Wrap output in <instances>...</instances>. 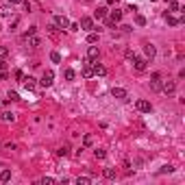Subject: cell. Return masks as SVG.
I'll return each instance as SVG.
<instances>
[{
	"instance_id": "4316f807",
	"label": "cell",
	"mask_w": 185,
	"mask_h": 185,
	"mask_svg": "<svg viewBox=\"0 0 185 185\" xmlns=\"http://www.w3.org/2000/svg\"><path fill=\"white\" fill-rule=\"evenodd\" d=\"M67 152H70V146H61V148L57 150V155H59V157H65Z\"/></svg>"
},
{
	"instance_id": "74e56055",
	"label": "cell",
	"mask_w": 185,
	"mask_h": 185,
	"mask_svg": "<svg viewBox=\"0 0 185 185\" xmlns=\"http://www.w3.org/2000/svg\"><path fill=\"white\" fill-rule=\"evenodd\" d=\"M105 24H107V26H115V22H113L111 17H107V20H105Z\"/></svg>"
},
{
	"instance_id": "6da1fadb",
	"label": "cell",
	"mask_w": 185,
	"mask_h": 185,
	"mask_svg": "<svg viewBox=\"0 0 185 185\" xmlns=\"http://www.w3.org/2000/svg\"><path fill=\"white\" fill-rule=\"evenodd\" d=\"M98 57H100L98 46H89V48H87V61H89V63H94V61H98Z\"/></svg>"
},
{
	"instance_id": "e575fe53",
	"label": "cell",
	"mask_w": 185,
	"mask_h": 185,
	"mask_svg": "<svg viewBox=\"0 0 185 185\" xmlns=\"http://www.w3.org/2000/svg\"><path fill=\"white\" fill-rule=\"evenodd\" d=\"M120 29H122V31H124V33H131V31H133V26H129V24H122V26H120Z\"/></svg>"
},
{
	"instance_id": "1f68e13d",
	"label": "cell",
	"mask_w": 185,
	"mask_h": 185,
	"mask_svg": "<svg viewBox=\"0 0 185 185\" xmlns=\"http://www.w3.org/2000/svg\"><path fill=\"white\" fill-rule=\"evenodd\" d=\"M172 170H174V168L168 164V166H161V170H159V172H161V174H166V172H172Z\"/></svg>"
},
{
	"instance_id": "b9f144b4",
	"label": "cell",
	"mask_w": 185,
	"mask_h": 185,
	"mask_svg": "<svg viewBox=\"0 0 185 185\" xmlns=\"http://www.w3.org/2000/svg\"><path fill=\"white\" fill-rule=\"evenodd\" d=\"M5 148H7V150H15V144H11V142H9V144H5Z\"/></svg>"
},
{
	"instance_id": "8d00e7d4",
	"label": "cell",
	"mask_w": 185,
	"mask_h": 185,
	"mask_svg": "<svg viewBox=\"0 0 185 185\" xmlns=\"http://www.w3.org/2000/svg\"><path fill=\"white\" fill-rule=\"evenodd\" d=\"M11 11H9V7H2V9H0V15H9Z\"/></svg>"
},
{
	"instance_id": "d4e9b609",
	"label": "cell",
	"mask_w": 185,
	"mask_h": 185,
	"mask_svg": "<svg viewBox=\"0 0 185 185\" xmlns=\"http://www.w3.org/2000/svg\"><path fill=\"white\" fill-rule=\"evenodd\" d=\"M50 61H52V63H61V55H59L57 50H52V52H50Z\"/></svg>"
},
{
	"instance_id": "4fadbf2b",
	"label": "cell",
	"mask_w": 185,
	"mask_h": 185,
	"mask_svg": "<svg viewBox=\"0 0 185 185\" xmlns=\"http://www.w3.org/2000/svg\"><path fill=\"white\" fill-rule=\"evenodd\" d=\"M150 89H152V91H159V89H161V81H159V74H152V81H150Z\"/></svg>"
},
{
	"instance_id": "5b68a950",
	"label": "cell",
	"mask_w": 185,
	"mask_h": 185,
	"mask_svg": "<svg viewBox=\"0 0 185 185\" xmlns=\"http://www.w3.org/2000/svg\"><path fill=\"white\" fill-rule=\"evenodd\" d=\"M144 55H146V61H152L155 55H157V48H155L152 44H146V46H144Z\"/></svg>"
},
{
	"instance_id": "d590c367",
	"label": "cell",
	"mask_w": 185,
	"mask_h": 185,
	"mask_svg": "<svg viewBox=\"0 0 185 185\" xmlns=\"http://www.w3.org/2000/svg\"><path fill=\"white\" fill-rule=\"evenodd\" d=\"M126 59L133 61V59H135V52H133V50H126Z\"/></svg>"
},
{
	"instance_id": "3957f363",
	"label": "cell",
	"mask_w": 185,
	"mask_h": 185,
	"mask_svg": "<svg viewBox=\"0 0 185 185\" xmlns=\"http://www.w3.org/2000/svg\"><path fill=\"white\" fill-rule=\"evenodd\" d=\"M52 79H55V72H52V70H46V72L41 74V81H39V83H41L44 87H50V85H52Z\"/></svg>"
},
{
	"instance_id": "f35d334b",
	"label": "cell",
	"mask_w": 185,
	"mask_h": 185,
	"mask_svg": "<svg viewBox=\"0 0 185 185\" xmlns=\"http://www.w3.org/2000/svg\"><path fill=\"white\" fill-rule=\"evenodd\" d=\"M17 24H20V20H17V17H15V20H13V22H11V31H15V26H17Z\"/></svg>"
},
{
	"instance_id": "836d02e7",
	"label": "cell",
	"mask_w": 185,
	"mask_h": 185,
	"mask_svg": "<svg viewBox=\"0 0 185 185\" xmlns=\"http://www.w3.org/2000/svg\"><path fill=\"white\" fill-rule=\"evenodd\" d=\"M15 79L22 81V79H24V72H22V70H15Z\"/></svg>"
},
{
	"instance_id": "bcb514c9",
	"label": "cell",
	"mask_w": 185,
	"mask_h": 185,
	"mask_svg": "<svg viewBox=\"0 0 185 185\" xmlns=\"http://www.w3.org/2000/svg\"><path fill=\"white\" fill-rule=\"evenodd\" d=\"M150 2H157V0H150Z\"/></svg>"
},
{
	"instance_id": "8fae6325",
	"label": "cell",
	"mask_w": 185,
	"mask_h": 185,
	"mask_svg": "<svg viewBox=\"0 0 185 185\" xmlns=\"http://www.w3.org/2000/svg\"><path fill=\"white\" fill-rule=\"evenodd\" d=\"M164 17H166V22H168L170 26H179V24H181V17H174V15H172V13H168V11L164 13Z\"/></svg>"
},
{
	"instance_id": "603a6c76",
	"label": "cell",
	"mask_w": 185,
	"mask_h": 185,
	"mask_svg": "<svg viewBox=\"0 0 185 185\" xmlns=\"http://www.w3.org/2000/svg\"><path fill=\"white\" fill-rule=\"evenodd\" d=\"M0 181H2V183L11 181V170H2V172H0Z\"/></svg>"
},
{
	"instance_id": "7a4b0ae2",
	"label": "cell",
	"mask_w": 185,
	"mask_h": 185,
	"mask_svg": "<svg viewBox=\"0 0 185 185\" xmlns=\"http://www.w3.org/2000/svg\"><path fill=\"white\" fill-rule=\"evenodd\" d=\"M133 65H135V70H137V72H144V70H146V65H148V61H146V57H137V55H135Z\"/></svg>"
},
{
	"instance_id": "5bb4252c",
	"label": "cell",
	"mask_w": 185,
	"mask_h": 185,
	"mask_svg": "<svg viewBox=\"0 0 185 185\" xmlns=\"http://www.w3.org/2000/svg\"><path fill=\"white\" fill-rule=\"evenodd\" d=\"M83 76H85V79H91V76H94V67H91V63H85V65H83Z\"/></svg>"
},
{
	"instance_id": "8992f818",
	"label": "cell",
	"mask_w": 185,
	"mask_h": 185,
	"mask_svg": "<svg viewBox=\"0 0 185 185\" xmlns=\"http://www.w3.org/2000/svg\"><path fill=\"white\" fill-rule=\"evenodd\" d=\"M79 29H83V31H91V29H94V20H91V17H81V24H79Z\"/></svg>"
},
{
	"instance_id": "9c48e42d",
	"label": "cell",
	"mask_w": 185,
	"mask_h": 185,
	"mask_svg": "<svg viewBox=\"0 0 185 185\" xmlns=\"http://www.w3.org/2000/svg\"><path fill=\"white\" fill-rule=\"evenodd\" d=\"M137 109H140L142 113H150L152 111V105L148 100H137Z\"/></svg>"
},
{
	"instance_id": "ac0fdd59",
	"label": "cell",
	"mask_w": 185,
	"mask_h": 185,
	"mask_svg": "<svg viewBox=\"0 0 185 185\" xmlns=\"http://www.w3.org/2000/svg\"><path fill=\"white\" fill-rule=\"evenodd\" d=\"M0 118H2V122H13L15 115H13L11 111H2V113H0Z\"/></svg>"
},
{
	"instance_id": "7bdbcfd3",
	"label": "cell",
	"mask_w": 185,
	"mask_h": 185,
	"mask_svg": "<svg viewBox=\"0 0 185 185\" xmlns=\"http://www.w3.org/2000/svg\"><path fill=\"white\" fill-rule=\"evenodd\" d=\"M5 67H7V61H5V59H0V70H5Z\"/></svg>"
},
{
	"instance_id": "d6a6232c",
	"label": "cell",
	"mask_w": 185,
	"mask_h": 185,
	"mask_svg": "<svg viewBox=\"0 0 185 185\" xmlns=\"http://www.w3.org/2000/svg\"><path fill=\"white\" fill-rule=\"evenodd\" d=\"M41 183H44V185H50V183H55V179H52V176H44Z\"/></svg>"
},
{
	"instance_id": "52a82bcc",
	"label": "cell",
	"mask_w": 185,
	"mask_h": 185,
	"mask_svg": "<svg viewBox=\"0 0 185 185\" xmlns=\"http://www.w3.org/2000/svg\"><path fill=\"white\" fill-rule=\"evenodd\" d=\"M161 89H164L166 94H174V91H176V83L174 81H164V83H161Z\"/></svg>"
},
{
	"instance_id": "7c38bea8",
	"label": "cell",
	"mask_w": 185,
	"mask_h": 185,
	"mask_svg": "<svg viewBox=\"0 0 185 185\" xmlns=\"http://www.w3.org/2000/svg\"><path fill=\"white\" fill-rule=\"evenodd\" d=\"M22 85L31 91V89H35V79H33V76H24V79H22Z\"/></svg>"
},
{
	"instance_id": "83f0119b",
	"label": "cell",
	"mask_w": 185,
	"mask_h": 185,
	"mask_svg": "<svg viewBox=\"0 0 185 185\" xmlns=\"http://www.w3.org/2000/svg\"><path fill=\"white\" fill-rule=\"evenodd\" d=\"M91 142H94V137H91V135H85V137H83V146H85V148L91 146Z\"/></svg>"
},
{
	"instance_id": "cb8c5ba5",
	"label": "cell",
	"mask_w": 185,
	"mask_h": 185,
	"mask_svg": "<svg viewBox=\"0 0 185 185\" xmlns=\"http://www.w3.org/2000/svg\"><path fill=\"white\" fill-rule=\"evenodd\" d=\"M102 174H105V179H115V170L113 168H105Z\"/></svg>"
},
{
	"instance_id": "f6af8a7d",
	"label": "cell",
	"mask_w": 185,
	"mask_h": 185,
	"mask_svg": "<svg viewBox=\"0 0 185 185\" xmlns=\"http://www.w3.org/2000/svg\"><path fill=\"white\" fill-rule=\"evenodd\" d=\"M105 2H107V5H115V0H105Z\"/></svg>"
},
{
	"instance_id": "4dcf8cb0",
	"label": "cell",
	"mask_w": 185,
	"mask_h": 185,
	"mask_svg": "<svg viewBox=\"0 0 185 185\" xmlns=\"http://www.w3.org/2000/svg\"><path fill=\"white\" fill-rule=\"evenodd\" d=\"M7 55H9V48L7 46H0V59H7Z\"/></svg>"
},
{
	"instance_id": "f546056e",
	"label": "cell",
	"mask_w": 185,
	"mask_h": 185,
	"mask_svg": "<svg viewBox=\"0 0 185 185\" xmlns=\"http://www.w3.org/2000/svg\"><path fill=\"white\" fill-rule=\"evenodd\" d=\"M96 41H98V35L96 33H89L87 35V44H96Z\"/></svg>"
},
{
	"instance_id": "e0dca14e",
	"label": "cell",
	"mask_w": 185,
	"mask_h": 185,
	"mask_svg": "<svg viewBox=\"0 0 185 185\" xmlns=\"http://www.w3.org/2000/svg\"><path fill=\"white\" fill-rule=\"evenodd\" d=\"M29 46H33V48H39V46H41V39H39L37 35H31V37H29Z\"/></svg>"
},
{
	"instance_id": "ab89813d",
	"label": "cell",
	"mask_w": 185,
	"mask_h": 185,
	"mask_svg": "<svg viewBox=\"0 0 185 185\" xmlns=\"http://www.w3.org/2000/svg\"><path fill=\"white\" fill-rule=\"evenodd\" d=\"M126 11H131V13H135V11H137V7H135V5H129V7H126Z\"/></svg>"
},
{
	"instance_id": "30bf717a",
	"label": "cell",
	"mask_w": 185,
	"mask_h": 185,
	"mask_svg": "<svg viewBox=\"0 0 185 185\" xmlns=\"http://www.w3.org/2000/svg\"><path fill=\"white\" fill-rule=\"evenodd\" d=\"M91 67H94V74H96V76H105V74H107V67H105V65H100L98 61L91 63Z\"/></svg>"
},
{
	"instance_id": "277c9868",
	"label": "cell",
	"mask_w": 185,
	"mask_h": 185,
	"mask_svg": "<svg viewBox=\"0 0 185 185\" xmlns=\"http://www.w3.org/2000/svg\"><path fill=\"white\" fill-rule=\"evenodd\" d=\"M55 26L63 31V29H67V26H70V20H67L65 15H57V17H55Z\"/></svg>"
},
{
	"instance_id": "60d3db41",
	"label": "cell",
	"mask_w": 185,
	"mask_h": 185,
	"mask_svg": "<svg viewBox=\"0 0 185 185\" xmlns=\"http://www.w3.org/2000/svg\"><path fill=\"white\" fill-rule=\"evenodd\" d=\"M48 31H50V35H55V33H57V26H55V24H50V26H48Z\"/></svg>"
},
{
	"instance_id": "ffe728a7",
	"label": "cell",
	"mask_w": 185,
	"mask_h": 185,
	"mask_svg": "<svg viewBox=\"0 0 185 185\" xmlns=\"http://www.w3.org/2000/svg\"><path fill=\"white\" fill-rule=\"evenodd\" d=\"M176 11H183V7L179 2H174V0H170V11L168 13H176Z\"/></svg>"
},
{
	"instance_id": "f1b7e54d",
	"label": "cell",
	"mask_w": 185,
	"mask_h": 185,
	"mask_svg": "<svg viewBox=\"0 0 185 185\" xmlns=\"http://www.w3.org/2000/svg\"><path fill=\"white\" fill-rule=\"evenodd\" d=\"M94 157H96V159H105V157H107V152H105L102 148H98V150H94Z\"/></svg>"
},
{
	"instance_id": "7402d4cb",
	"label": "cell",
	"mask_w": 185,
	"mask_h": 185,
	"mask_svg": "<svg viewBox=\"0 0 185 185\" xmlns=\"http://www.w3.org/2000/svg\"><path fill=\"white\" fill-rule=\"evenodd\" d=\"M13 100H20L17 91H9V94H7V98H5V102H13Z\"/></svg>"
},
{
	"instance_id": "44dd1931",
	"label": "cell",
	"mask_w": 185,
	"mask_h": 185,
	"mask_svg": "<svg viewBox=\"0 0 185 185\" xmlns=\"http://www.w3.org/2000/svg\"><path fill=\"white\" fill-rule=\"evenodd\" d=\"M74 183H79V185H89V183H91V179H89V176H76V179H74Z\"/></svg>"
},
{
	"instance_id": "ee69618b",
	"label": "cell",
	"mask_w": 185,
	"mask_h": 185,
	"mask_svg": "<svg viewBox=\"0 0 185 185\" xmlns=\"http://www.w3.org/2000/svg\"><path fill=\"white\" fill-rule=\"evenodd\" d=\"M9 2H11V5H22L24 0H9Z\"/></svg>"
},
{
	"instance_id": "484cf974",
	"label": "cell",
	"mask_w": 185,
	"mask_h": 185,
	"mask_svg": "<svg viewBox=\"0 0 185 185\" xmlns=\"http://www.w3.org/2000/svg\"><path fill=\"white\" fill-rule=\"evenodd\" d=\"M135 24H137V26H146V17H144V15H137V17H135Z\"/></svg>"
},
{
	"instance_id": "d6986e66",
	"label": "cell",
	"mask_w": 185,
	"mask_h": 185,
	"mask_svg": "<svg viewBox=\"0 0 185 185\" xmlns=\"http://www.w3.org/2000/svg\"><path fill=\"white\" fill-rule=\"evenodd\" d=\"M109 17H111V20H113V22H120V20H122V11H120V9H113V11H111V15H109Z\"/></svg>"
},
{
	"instance_id": "9a60e30c",
	"label": "cell",
	"mask_w": 185,
	"mask_h": 185,
	"mask_svg": "<svg viewBox=\"0 0 185 185\" xmlns=\"http://www.w3.org/2000/svg\"><path fill=\"white\" fill-rule=\"evenodd\" d=\"M107 11H109L107 7H98V9L94 11V17H96V20H102V17H107Z\"/></svg>"
},
{
	"instance_id": "ba28073f",
	"label": "cell",
	"mask_w": 185,
	"mask_h": 185,
	"mask_svg": "<svg viewBox=\"0 0 185 185\" xmlns=\"http://www.w3.org/2000/svg\"><path fill=\"white\" fill-rule=\"evenodd\" d=\"M111 96H113V98H120V100H126V89L113 87V89H111Z\"/></svg>"
},
{
	"instance_id": "2e32d148",
	"label": "cell",
	"mask_w": 185,
	"mask_h": 185,
	"mask_svg": "<svg viewBox=\"0 0 185 185\" xmlns=\"http://www.w3.org/2000/svg\"><path fill=\"white\" fill-rule=\"evenodd\" d=\"M63 76H65V81H74V79H76V72L72 70V67H65V70H63Z\"/></svg>"
}]
</instances>
